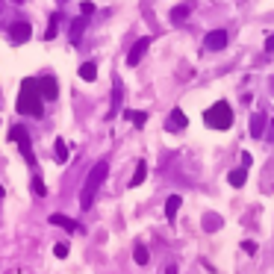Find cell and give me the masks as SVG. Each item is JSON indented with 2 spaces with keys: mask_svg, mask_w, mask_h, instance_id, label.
I'll list each match as a JSON object with an SVG mask.
<instances>
[{
  "mask_svg": "<svg viewBox=\"0 0 274 274\" xmlns=\"http://www.w3.org/2000/svg\"><path fill=\"white\" fill-rule=\"evenodd\" d=\"M106 174H109V159H97V162L91 165L83 189H80V207H83V210H89L91 204H94V195H97V189L103 186Z\"/></svg>",
  "mask_w": 274,
  "mask_h": 274,
  "instance_id": "obj_1",
  "label": "cell"
},
{
  "mask_svg": "<svg viewBox=\"0 0 274 274\" xmlns=\"http://www.w3.org/2000/svg\"><path fill=\"white\" fill-rule=\"evenodd\" d=\"M18 112H24V115H41L44 109H41V91H38V83L35 80H24L21 83V91H18Z\"/></svg>",
  "mask_w": 274,
  "mask_h": 274,
  "instance_id": "obj_2",
  "label": "cell"
},
{
  "mask_svg": "<svg viewBox=\"0 0 274 274\" xmlns=\"http://www.w3.org/2000/svg\"><path fill=\"white\" fill-rule=\"evenodd\" d=\"M204 124L213 130H230L233 127V109L227 100H218L210 109H204Z\"/></svg>",
  "mask_w": 274,
  "mask_h": 274,
  "instance_id": "obj_3",
  "label": "cell"
},
{
  "mask_svg": "<svg viewBox=\"0 0 274 274\" xmlns=\"http://www.w3.org/2000/svg\"><path fill=\"white\" fill-rule=\"evenodd\" d=\"M9 139H12V142H15V145H18V148H21V153H24V159H27V162H35V159H32V145H30V133H27V130H24V127H21V124H15V127H12V130H9Z\"/></svg>",
  "mask_w": 274,
  "mask_h": 274,
  "instance_id": "obj_4",
  "label": "cell"
},
{
  "mask_svg": "<svg viewBox=\"0 0 274 274\" xmlns=\"http://www.w3.org/2000/svg\"><path fill=\"white\" fill-rule=\"evenodd\" d=\"M151 41H153L151 35H142V38H139V41L130 47V53H127V65H130V68H133V65H139V62L145 59V53H148Z\"/></svg>",
  "mask_w": 274,
  "mask_h": 274,
  "instance_id": "obj_5",
  "label": "cell"
},
{
  "mask_svg": "<svg viewBox=\"0 0 274 274\" xmlns=\"http://www.w3.org/2000/svg\"><path fill=\"white\" fill-rule=\"evenodd\" d=\"M227 41H230V35H227V30H213L204 35V47L207 50H224L227 47Z\"/></svg>",
  "mask_w": 274,
  "mask_h": 274,
  "instance_id": "obj_6",
  "label": "cell"
},
{
  "mask_svg": "<svg viewBox=\"0 0 274 274\" xmlns=\"http://www.w3.org/2000/svg\"><path fill=\"white\" fill-rule=\"evenodd\" d=\"M38 91H41V97H44V100H56V94H59V86H56L53 74H44V77L38 80Z\"/></svg>",
  "mask_w": 274,
  "mask_h": 274,
  "instance_id": "obj_7",
  "label": "cell"
},
{
  "mask_svg": "<svg viewBox=\"0 0 274 274\" xmlns=\"http://www.w3.org/2000/svg\"><path fill=\"white\" fill-rule=\"evenodd\" d=\"M32 35V27L27 21H18V24H12V30H9V38L15 41V44H24V41H30Z\"/></svg>",
  "mask_w": 274,
  "mask_h": 274,
  "instance_id": "obj_8",
  "label": "cell"
},
{
  "mask_svg": "<svg viewBox=\"0 0 274 274\" xmlns=\"http://www.w3.org/2000/svg\"><path fill=\"white\" fill-rule=\"evenodd\" d=\"M266 124H269V115H266V112H254V118H251V127H248V133H251L254 139H260V136L266 133Z\"/></svg>",
  "mask_w": 274,
  "mask_h": 274,
  "instance_id": "obj_9",
  "label": "cell"
},
{
  "mask_svg": "<svg viewBox=\"0 0 274 274\" xmlns=\"http://www.w3.org/2000/svg\"><path fill=\"white\" fill-rule=\"evenodd\" d=\"M50 224H53V227H62V230H71V233H80V230H83V227H80L74 218H68V215H59V213L50 215Z\"/></svg>",
  "mask_w": 274,
  "mask_h": 274,
  "instance_id": "obj_10",
  "label": "cell"
},
{
  "mask_svg": "<svg viewBox=\"0 0 274 274\" xmlns=\"http://www.w3.org/2000/svg\"><path fill=\"white\" fill-rule=\"evenodd\" d=\"M186 124H189V118L183 115V109H171V115L165 121V130H183Z\"/></svg>",
  "mask_w": 274,
  "mask_h": 274,
  "instance_id": "obj_11",
  "label": "cell"
},
{
  "mask_svg": "<svg viewBox=\"0 0 274 274\" xmlns=\"http://www.w3.org/2000/svg\"><path fill=\"white\" fill-rule=\"evenodd\" d=\"M86 30V18H74V24H71V30H68V38H71V44H80V35Z\"/></svg>",
  "mask_w": 274,
  "mask_h": 274,
  "instance_id": "obj_12",
  "label": "cell"
},
{
  "mask_svg": "<svg viewBox=\"0 0 274 274\" xmlns=\"http://www.w3.org/2000/svg\"><path fill=\"white\" fill-rule=\"evenodd\" d=\"M221 224H224V218H221V215H215V213H207V215H204V230H207V233L221 230Z\"/></svg>",
  "mask_w": 274,
  "mask_h": 274,
  "instance_id": "obj_13",
  "label": "cell"
},
{
  "mask_svg": "<svg viewBox=\"0 0 274 274\" xmlns=\"http://www.w3.org/2000/svg\"><path fill=\"white\" fill-rule=\"evenodd\" d=\"M180 195H171V198H168V201H165V218H168V221H174V218H177V210H180Z\"/></svg>",
  "mask_w": 274,
  "mask_h": 274,
  "instance_id": "obj_14",
  "label": "cell"
},
{
  "mask_svg": "<svg viewBox=\"0 0 274 274\" xmlns=\"http://www.w3.org/2000/svg\"><path fill=\"white\" fill-rule=\"evenodd\" d=\"M118 106H121V80L115 77V89H112V106H109V118L118 115Z\"/></svg>",
  "mask_w": 274,
  "mask_h": 274,
  "instance_id": "obj_15",
  "label": "cell"
},
{
  "mask_svg": "<svg viewBox=\"0 0 274 274\" xmlns=\"http://www.w3.org/2000/svg\"><path fill=\"white\" fill-rule=\"evenodd\" d=\"M145 177H148V162L139 159V162H136V174H133V183H130V186H142Z\"/></svg>",
  "mask_w": 274,
  "mask_h": 274,
  "instance_id": "obj_16",
  "label": "cell"
},
{
  "mask_svg": "<svg viewBox=\"0 0 274 274\" xmlns=\"http://www.w3.org/2000/svg\"><path fill=\"white\" fill-rule=\"evenodd\" d=\"M127 121L133 124V127H145L148 112H142V109H127Z\"/></svg>",
  "mask_w": 274,
  "mask_h": 274,
  "instance_id": "obj_17",
  "label": "cell"
},
{
  "mask_svg": "<svg viewBox=\"0 0 274 274\" xmlns=\"http://www.w3.org/2000/svg\"><path fill=\"white\" fill-rule=\"evenodd\" d=\"M77 74H80V80H89V83H91V80L97 77V65H94V62H83Z\"/></svg>",
  "mask_w": 274,
  "mask_h": 274,
  "instance_id": "obj_18",
  "label": "cell"
},
{
  "mask_svg": "<svg viewBox=\"0 0 274 274\" xmlns=\"http://www.w3.org/2000/svg\"><path fill=\"white\" fill-rule=\"evenodd\" d=\"M227 180H230V186H236V189H239V186H245V180H248V168H233Z\"/></svg>",
  "mask_w": 274,
  "mask_h": 274,
  "instance_id": "obj_19",
  "label": "cell"
},
{
  "mask_svg": "<svg viewBox=\"0 0 274 274\" xmlns=\"http://www.w3.org/2000/svg\"><path fill=\"white\" fill-rule=\"evenodd\" d=\"M189 12H192V6H189V3L174 6V9H171V21H174V24H180V21H186V15H189Z\"/></svg>",
  "mask_w": 274,
  "mask_h": 274,
  "instance_id": "obj_20",
  "label": "cell"
},
{
  "mask_svg": "<svg viewBox=\"0 0 274 274\" xmlns=\"http://www.w3.org/2000/svg\"><path fill=\"white\" fill-rule=\"evenodd\" d=\"M53 151H56V159H59V162H68V145H65L62 139H56V145H53Z\"/></svg>",
  "mask_w": 274,
  "mask_h": 274,
  "instance_id": "obj_21",
  "label": "cell"
},
{
  "mask_svg": "<svg viewBox=\"0 0 274 274\" xmlns=\"http://www.w3.org/2000/svg\"><path fill=\"white\" fill-rule=\"evenodd\" d=\"M148 260H151V257H148V248H145V245H136V263H139V266H148Z\"/></svg>",
  "mask_w": 274,
  "mask_h": 274,
  "instance_id": "obj_22",
  "label": "cell"
},
{
  "mask_svg": "<svg viewBox=\"0 0 274 274\" xmlns=\"http://www.w3.org/2000/svg\"><path fill=\"white\" fill-rule=\"evenodd\" d=\"M56 30H59V15H50V27H47V32H44V38H53Z\"/></svg>",
  "mask_w": 274,
  "mask_h": 274,
  "instance_id": "obj_23",
  "label": "cell"
},
{
  "mask_svg": "<svg viewBox=\"0 0 274 274\" xmlns=\"http://www.w3.org/2000/svg\"><path fill=\"white\" fill-rule=\"evenodd\" d=\"M32 192H35L38 198H44V195H47V189L41 186V177H32Z\"/></svg>",
  "mask_w": 274,
  "mask_h": 274,
  "instance_id": "obj_24",
  "label": "cell"
},
{
  "mask_svg": "<svg viewBox=\"0 0 274 274\" xmlns=\"http://www.w3.org/2000/svg\"><path fill=\"white\" fill-rule=\"evenodd\" d=\"M68 251H71V248H68V242H56V248H53V254H56L59 260H65V257H68Z\"/></svg>",
  "mask_w": 274,
  "mask_h": 274,
  "instance_id": "obj_25",
  "label": "cell"
},
{
  "mask_svg": "<svg viewBox=\"0 0 274 274\" xmlns=\"http://www.w3.org/2000/svg\"><path fill=\"white\" fill-rule=\"evenodd\" d=\"M242 251H245V254H257V242L245 239V242H242Z\"/></svg>",
  "mask_w": 274,
  "mask_h": 274,
  "instance_id": "obj_26",
  "label": "cell"
},
{
  "mask_svg": "<svg viewBox=\"0 0 274 274\" xmlns=\"http://www.w3.org/2000/svg\"><path fill=\"white\" fill-rule=\"evenodd\" d=\"M80 12H83V18L91 15V12H94V3H83V6H80Z\"/></svg>",
  "mask_w": 274,
  "mask_h": 274,
  "instance_id": "obj_27",
  "label": "cell"
},
{
  "mask_svg": "<svg viewBox=\"0 0 274 274\" xmlns=\"http://www.w3.org/2000/svg\"><path fill=\"white\" fill-rule=\"evenodd\" d=\"M266 50H269V53H274V32L266 38Z\"/></svg>",
  "mask_w": 274,
  "mask_h": 274,
  "instance_id": "obj_28",
  "label": "cell"
},
{
  "mask_svg": "<svg viewBox=\"0 0 274 274\" xmlns=\"http://www.w3.org/2000/svg\"><path fill=\"white\" fill-rule=\"evenodd\" d=\"M165 274H177V266H168V269H165Z\"/></svg>",
  "mask_w": 274,
  "mask_h": 274,
  "instance_id": "obj_29",
  "label": "cell"
},
{
  "mask_svg": "<svg viewBox=\"0 0 274 274\" xmlns=\"http://www.w3.org/2000/svg\"><path fill=\"white\" fill-rule=\"evenodd\" d=\"M0 198H3V186H0Z\"/></svg>",
  "mask_w": 274,
  "mask_h": 274,
  "instance_id": "obj_30",
  "label": "cell"
}]
</instances>
